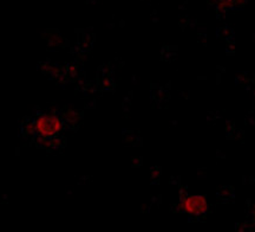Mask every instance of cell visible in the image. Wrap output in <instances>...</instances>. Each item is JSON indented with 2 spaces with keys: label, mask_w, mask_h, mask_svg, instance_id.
Returning a JSON list of instances; mask_svg holds the SVG:
<instances>
[{
  "label": "cell",
  "mask_w": 255,
  "mask_h": 232,
  "mask_svg": "<svg viewBox=\"0 0 255 232\" xmlns=\"http://www.w3.org/2000/svg\"><path fill=\"white\" fill-rule=\"evenodd\" d=\"M30 133H36L39 138L50 140L55 138L63 129V122L53 114H40L31 125H28Z\"/></svg>",
  "instance_id": "1"
},
{
  "label": "cell",
  "mask_w": 255,
  "mask_h": 232,
  "mask_svg": "<svg viewBox=\"0 0 255 232\" xmlns=\"http://www.w3.org/2000/svg\"><path fill=\"white\" fill-rule=\"evenodd\" d=\"M182 209L190 216H201L208 211V203L202 196H188L183 199Z\"/></svg>",
  "instance_id": "2"
}]
</instances>
